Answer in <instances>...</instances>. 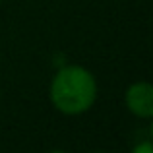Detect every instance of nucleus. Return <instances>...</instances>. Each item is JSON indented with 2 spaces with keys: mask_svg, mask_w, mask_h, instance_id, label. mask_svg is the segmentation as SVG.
Masks as SVG:
<instances>
[{
  "mask_svg": "<svg viewBox=\"0 0 153 153\" xmlns=\"http://www.w3.org/2000/svg\"><path fill=\"white\" fill-rule=\"evenodd\" d=\"M132 153H153L151 142H142V143H138V146L132 149Z\"/></svg>",
  "mask_w": 153,
  "mask_h": 153,
  "instance_id": "nucleus-3",
  "label": "nucleus"
},
{
  "mask_svg": "<svg viewBox=\"0 0 153 153\" xmlns=\"http://www.w3.org/2000/svg\"><path fill=\"white\" fill-rule=\"evenodd\" d=\"M128 111L140 118H151L153 116V87L147 82H136L126 89L124 95Z\"/></svg>",
  "mask_w": 153,
  "mask_h": 153,
  "instance_id": "nucleus-2",
  "label": "nucleus"
},
{
  "mask_svg": "<svg viewBox=\"0 0 153 153\" xmlns=\"http://www.w3.org/2000/svg\"><path fill=\"white\" fill-rule=\"evenodd\" d=\"M49 153H68V151H62V149H52V151H49Z\"/></svg>",
  "mask_w": 153,
  "mask_h": 153,
  "instance_id": "nucleus-4",
  "label": "nucleus"
},
{
  "mask_svg": "<svg viewBox=\"0 0 153 153\" xmlns=\"http://www.w3.org/2000/svg\"><path fill=\"white\" fill-rule=\"evenodd\" d=\"M97 99V79L83 66H64L51 82V101L64 114H82Z\"/></svg>",
  "mask_w": 153,
  "mask_h": 153,
  "instance_id": "nucleus-1",
  "label": "nucleus"
}]
</instances>
